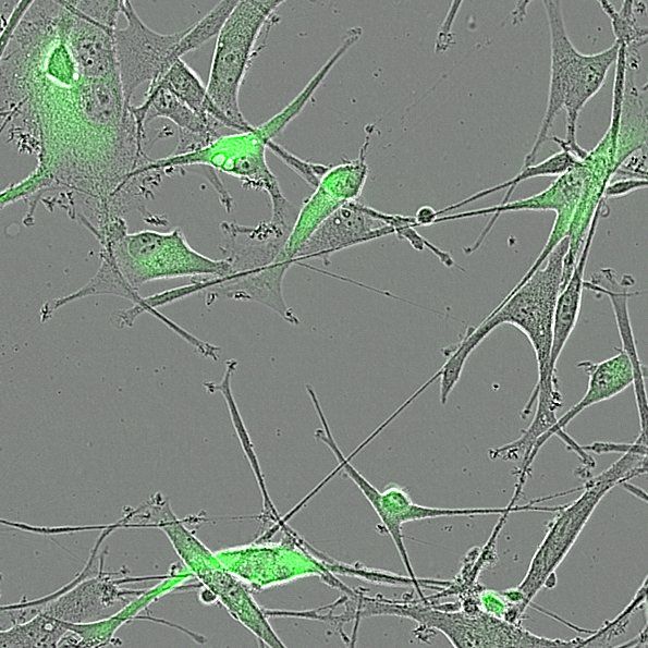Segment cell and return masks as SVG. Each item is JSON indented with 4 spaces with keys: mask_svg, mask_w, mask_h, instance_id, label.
I'll use <instances>...</instances> for the list:
<instances>
[{
    "mask_svg": "<svg viewBox=\"0 0 648 648\" xmlns=\"http://www.w3.org/2000/svg\"><path fill=\"white\" fill-rule=\"evenodd\" d=\"M1 57V136L37 157L41 204L82 225L115 218L130 174L152 160L119 68L80 64L64 39L37 54L9 45Z\"/></svg>",
    "mask_w": 648,
    "mask_h": 648,
    "instance_id": "obj_1",
    "label": "cell"
},
{
    "mask_svg": "<svg viewBox=\"0 0 648 648\" xmlns=\"http://www.w3.org/2000/svg\"><path fill=\"white\" fill-rule=\"evenodd\" d=\"M96 274L77 291L59 297L62 307L94 295H115L139 306L140 285L164 279L220 277L229 271L228 262L195 250L180 228L168 232L143 230L125 233L101 245Z\"/></svg>",
    "mask_w": 648,
    "mask_h": 648,
    "instance_id": "obj_2",
    "label": "cell"
},
{
    "mask_svg": "<svg viewBox=\"0 0 648 648\" xmlns=\"http://www.w3.org/2000/svg\"><path fill=\"white\" fill-rule=\"evenodd\" d=\"M647 452L632 450L597 476L584 480L580 496L562 504L547 525V533L534 553L527 572L516 588L529 607L542 589L557 584L555 570L565 559L601 499L615 486L646 474Z\"/></svg>",
    "mask_w": 648,
    "mask_h": 648,
    "instance_id": "obj_3",
    "label": "cell"
},
{
    "mask_svg": "<svg viewBox=\"0 0 648 648\" xmlns=\"http://www.w3.org/2000/svg\"><path fill=\"white\" fill-rule=\"evenodd\" d=\"M568 244L567 236L562 239L545 261L528 278L519 280L478 326L468 328L469 337L478 345L499 326L506 323L519 329L533 346L537 381L557 377L550 367L552 326Z\"/></svg>",
    "mask_w": 648,
    "mask_h": 648,
    "instance_id": "obj_4",
    "label": "cell"
},
{
    "mask_svg": "<svg viewBox=\"0 0 648 648\" xmlns=\"http://www.w3.org/2000/svg\"><path fill=\"white\" fill-rule=\"evenodd\" d=\"M542 2L547 10L551 36L550 89L545 119L537 139L525 158V167L534 161L540 145L547 138L557 113L563 108L567 113L565 143L578 156L584 152L575 139L578 113L603 84L607 72L615 60L620 48L619 44H615L599 53H579L566 35L561 3L559 1Z\"/></svg>",
    "mask_w": 648,
    "mask_h": 648,
    "instance_id": "obj_5",
    "label": "cell"
},
{
    "mask_svg": "<svg viewBox=\"0 0 648 648\" xmlns=\"http://www.w3.org/2000/svg\"><path fill=\"white\" fill-rule=\"evenodd\" d=\"M280 0H241L216 37L208 83L209 97L240 129L250 131L254 125L243 115L239 94L246 73L261 48L257 41L264 29L269 30L280 17Z\"/></svg>",
    "mask_w": 648,
    "mask_h": 648,
    "instance_id": "obj_6",
    "label": "cell"
},
{
    "mask_svg": "<svg viewBox=\"0 0 648 648\" xmlns=\"http://www.w3.org/2000/svg\"><path fill=\"white\" fill-rule=\"evenodd\" d=\"M268 140L256 129L221 135L207 146L184 155H170L151 160L143 170L174 173L189 166H203L237 179L244 188L265 192L271 203L273 221L293 229L298 208L283 195L279 182L266 160Z\"/></svg>",
    "mask_w": 648,
    "mask_h": 648,
    "instance_id": "obj_7",
    "label": "cell"
},
{
    "mask_svg": "<svg viewBox=\"0 0 648 648\" xmlns=\"http://www.w3.org/2000/svg\"><path fill=\"white\" fill-rule=\"evenodd\" d=\"M125 26L113 34L115 57L125 98L131 102L144 83L158 82L178 60L175 50L184 30L161 34L148 27L129 0L122 1Z\"/></svg>",
    "mask_w": 648,
    "mask_h": 648,
    "instance_id": "obj_8",
    "label": "cell"
},
{
    "mask_svg": "<svg viewBox=\"0 0 648 648\" xmlns=\"http://www.w3.org/2000/svg\"><path fill=\"white\" fill-rule=\"evenodd\" d=\"M367 129L358 156L331 166L314 188V193L298 208L295 223L284 247V254L291 262L298 247L328 217L343 205L359 198L369 171L366 154L374 126L370 125Z\"/></svg>",
    "mask_w": 648,
    "mask_h": 648,
    "instance_id": "obj_9",
    "label": "cell"
},
{
    "mask_svg": "<svg viewBox=\"0 0 648 648\" xmlns=\"http://www.w3.org/2000/svg\"><path fill=\"white\" fill-rule=\"evenodd\" d=\"M390 234L393 229L383 221V211L356 199L328 217L298 247L292 264L318 258L329 266L332 254Z\"/></svg>",
    "mask_w": 648,
    "mask_h": 648,
    "instance_id": "obj_10",
    "label": "cell"
},
{
    "mask_svg": "<svg viewBox=\"0 0 648 648\" xmlns=\"http://www.w3.org/2000/svg\"><path fill=\"white\" fill-rule=\"evenodd\" d=\"M219 227L223 235L219 249L229 265L227 273L249 274L290 261L284 247L292 228L285 224L270 219L252 227L234 221H223Z\"/></svg>",
    "mask_w": 648,
    "mask_h": 648,
    "instance_id": "obj_11",
    "label": "cell"
},
{
    "mask_svg": "<svg viewBox=\"0 0 648 648\" xmlns=\"http://www.w3.org/2000/svg\"><path fill=\"white\" fill-rule=\"evenodd\" d=\"M536 404L534 418L518 438L499 448L490 449L488 455L491 460L508 462L519 461L516 469L517 479L513 496L508 504H516L523 488L530 476L531 464L538 454V444L558 420L557 409L563 405V396L559 389L558 378H547L537 381L533 392L521 412V417L526 418Z\"/></svg>",
    "mask_w": 648,
    "mask_h": 648,
    "instance_id": "obj_12",
    "label": "cell"
},
{
    "mask_svg": "<svg viewBox=\"0 0 648 648\" xmlns=\"http://www.w3.org/2000/svg\"><path fill=\"white\" fill-rule=\"evenodd\" d=\"M139 135L145 139V129L148 122L163 118L175 124L178 144L174 155L196 151L221 134L224 126L213 118L203 117L188 108L181 99L166 87L154 84L148 86L144 101L139 106H131Z\"/></svg>",
    "mask_w": 648,
    "mask_h": 648,
    "instance_id": "obj_13",
    "label": "cell"
},
{
    "mask_svg": "<svg viewBox=\"0 0 648 648\" xmlns=\"http://www.w3.org/2000/svg\"><path fill=\"white\" fill-rule=\"evenodd\" d=\"M577 366L588 375L586 393L577 404L558 418L554 426L539 442L538 451L551 436H557L563 441L567 450L578 455L580 462H586L589 459V453L564 428L585 408L615 396L632 384L633 369L628 357L621 349L614 356L602 362L582 360L577 363Z\"/></svg>",
    "mask_w": 648,
    "mask_h": 648,
    "instance_id": "obj_14",
    "label": "cell"
},
{
    "mask_svg": "<svg viewBox=\"0 0 648 648\" xmlns=\"http://www.w3.org/2000/svg\"><path fill=\"white\" fill-rule=\"evenodd\" d=\"M635 284L631 274L619 276L612 268H602L591 274L588 281H584V289L604 294L609 297L616 327L619 330L622 347L621 350L628 357L633 369V389L638 412L640 431L647 432V395L645 367L641 365L636 340L633 334L629 314L628 298L645 293L644 291L631 292L628 289Z\"/></svg>",
    "mask_w": 648,
    "mask_h": 648,
    "instance_id": "obj_15",
    "label": "cell"
},
{
    "mask_svg": "<svg viewBox=\"0 0 648 648\" xmlns=\"http://www.w3.org/2000/svg\"><path fill=\"white\" fill-rule=\"evenodd\" d=\"M600 204L596 210L595 217L589 228L587 239L585 240L582 252L579 253L576 265L565 285L560 291L557 299L553 326H552V346L550 354V367L555 370L557 362L571 337L580 311L582 297L584 291V274L587 265L588 254L592 237L595 235Z\"/></svg>",
    "mask_w": 648,
    "mask_h": 648,
    "instance_id": "obj_16",
    "label": "cell"
},
{
    "mask_svg": "<svg viewBox=\"0 0 648 648\" xmlns=\"http://www.w3.org/2000/svg\"><path fill=\"white\" fill-rule=\"evenodd\" d=\"M155 84L173 93L199 115L218 120L225 129H240L216 106L197 73L183 59H178ZM154 85V84H152Z\"/></svg>",
    "mask_w": 648,
    "mask_h": 648,
    "instance_id": "obj_17",
    "label": "cell"
},
{
    "mask_svg": "<svg viewBox=\"0 0 648 648\" xmlns=\"http://www.w3.org/2000/svg\"><path fill=\"white\" fill-rule=\"evenodd\" d=\"M237 2L236 0L220 1L199 21L185 28L178 44L175 58L182 59L184 54L199 49L208 40L217 37Z\"/></svg>",
    "mask_w": 648,
    "mask_h": 648,
    "instance_id": "obj_18",
    "label": "cell"
},
{
    "mask_svg": "<svg viewBox=\"0 0 648 648\" xmlns=\"http://www.w3.org/2000/svg\"><path fill=\"white\" fill-rule=\"evenodd\" d=\"M575 161L573 160V158L566 152L563 151L561 154H557L551 158H548V160H546L545 162H541L538 166L535 167H526L524 168L525 170L522 171L517 176H515L513 180L508 181L506 183H503L499 186L492 187V188H488L485 189L482 192L476 193L474 196H470L462 201H460L459 204H454L451 205L449 207H445L444 209H441L439 211H437L438 216H440L442 212L452 210V209H456L472 200L478 199L480 197H484L490 193H493L498 189L504 188L506 186H514L517 183H519L522 180L524 179H528L531 176H536L539 174H555V173H560L564 170L567 169V167H570L571 164H573Z\"/></svg>",
    "mask_w": 648,
    "mask_h": 648,
    "instance_id": "obj_19",
    "label": "cell"
},
{
    "mask_svg": "<svg viewBox=\"0 0 648 648\" xmlns=\"http://www.w3.org/2000/svg\"><path fill=\"white\" fill-rule=\"evenodd\" d=\"M268 149L271 150L281 161H283L313 188L317 186L322 176L331 168V166L301 159L274 140L268 143Z\"/></svg>",
    "mask_w": 648,
    "mask_h": 648,
    "instance_id": "obj_20",
    "label": "cell"
},
{
    "mask_svg": "<svg viewBox=\"0 0 648 648\" xmlns=\"http://www.w3.org/2000/svg\"><path fill=\"white\" fill-rule=\"evenodd\" d=\"M76 8L94 21L111 28H117L118 17L122 14V0L117 1H80L74 0Z\"/></svg>",
    "mask_w": 648,
    "mask_h": 648,
    "instance_id": "obj_21",
    "label": "cell"
},
{
    "mask_svg": "<svg viewBox=\"0 0 648 648\" xmlns=\"http://www.w3.org/2000/svg\"><path fill=\"white\" fill-rule=\"evenodd\" d=\"M32 3L33 1H16V4L13 8L11 14L4 21H2L0 53L8 46L14 32L16 30L24 15L30 8Z\"/></svg>",
    "mask_w": 648,
    "mask_h": 648,
    "instance_id": "obj_22",
    "label": "cell"
},
{
    "mask_svg": "<svg viewBox=\"0 0 648 648\" xmlns=\"http://www.w3.org/2000/svg\"><path fill=\"white\" fill-rule=\"evenodd\" d=\"M646 185H647L646 180H641V181L640 180H636V181L627 180V181L616 182V183L607 187L606 196H608V197L623 196L636 188L645 187Z\"/></svg>",
    "mask_w": 648,
    "mask_h": 648,
    "instance_id": "obj_23",
    "label": "cell"
},
{
    "mask_svg": "<svg viewBox=\"0 0 648 648\" xmlns=\"http://www.w3.org/2000/svg\"><path fill=\"white\" fill-rule=\"evenodd\" d=\"M416 225H430L437 221V210L429 206L420 207L414 216Z\"/></svg>",
    "mask_w": 648,
    "mask_h": 648,
    "instance_id": "obj_24",
    "label": "cell"
}]
</instances>
